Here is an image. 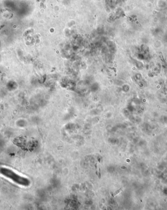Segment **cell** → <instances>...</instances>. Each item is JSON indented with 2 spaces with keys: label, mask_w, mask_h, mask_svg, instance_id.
I'll list each match as a JSON object with an SVG mask.
<instances>
[{
  "label": "cell",
  "mask_w": 167,
  "mask_h": 210,
  "mask_svg": "<svg viewBox=\"0 0 167 210\" xmlns=\"http://www.w3.org/2000/svg\"><path fill=\"white\" fill-rule=\"evenodd\" d=\"M0 173L19 185L27 186L28 184L27 179L19 175L11 169L4 167L1 168Z\"/></svg>",
  "instance_id": "6da1fadb"
},
{
  "label": "cell",
  "mask_w": 167,
  "mask_h": 210,
  "mask_svg": "<svg viewBox=\"0 0 167 210\" xmlns=\"http://www.w3.org/2000/svg\"><path fill=\"white\" fill-rule=\"evenodd\" d=\"M122 191V189H119V190H118V191H116L115 192V193H114V195H113V196H115V195H116L118 194V193H119L120 192H121V191Z\"/></svg>",
  "instance_id": "7a4b0ae2"
}]
</instances>
